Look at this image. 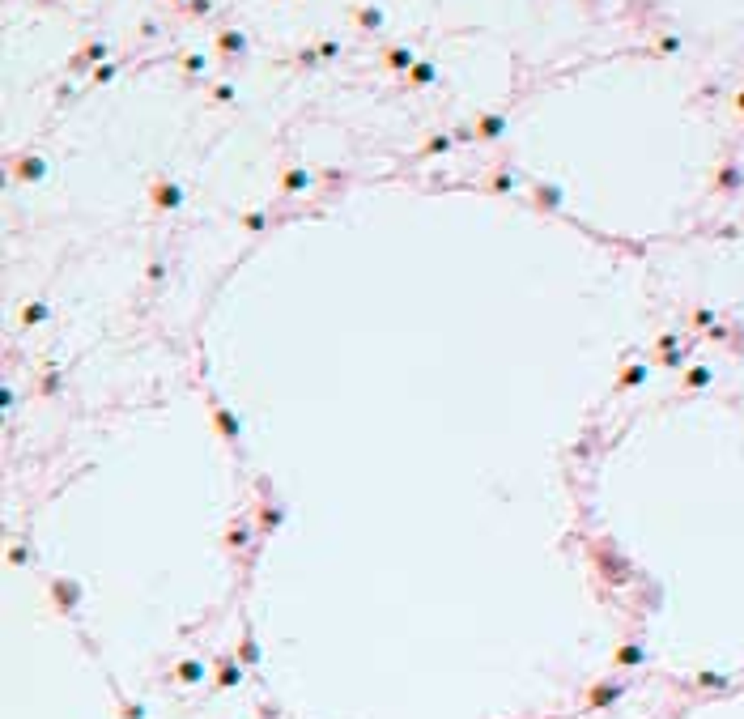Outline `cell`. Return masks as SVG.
Returning <instances> with one entry per match:
<instances>
[{
	"mask_svg": "<svg viewBox=\"0 0 744 719\" xmlns=\"http://www.w3.org/2000/svg\"><path fill=\"white\" fill-rule=\"evenodd\" d=\"M736 107H740V111H744V94H740V98H736Z\"/></svg>",
	"mask_w": 744,
	"mask_h": 719,
	"instance_id": "836d02e7",
	"label": "cell"
},
{
	"mask_svg": "<svg viewBox=\"0 0 744 719\" xmlns=\"http://www.w3.org/2000/svg\"><path fill=\"white\" fill-rule=\"evenodd\" d=\"M217 668H221V673H217V681H221V685H238V681H242V668L234 664V656H226Z\"/></svg>",
	"mask_w": 744,
	"mask_h": 719,
	"instance_id": "d6986e66",
	"label": "cell"
},
{
	"mask_svg": "<svg viewBox=\"0 0 744 719\" xmlns=\"http://www.w3.org/2000/svg\"><path fill=\"white\" fill-rule=\"evenodd\" d=\"M315 47H319V60H324V64H332V60L340 56V43H336V39H319Z\"/></svg>",
	"mask_w": 744,
	"mask_h": 719,
	"instance_id": "d4e9b609",
	"label": "cell"
},
{
	"mask_svg": "<svg viewBox=\"0 0 744 719\" xmlns=\"http://www.w3.org/2000/svg\"><path fill=\"white\" fill-rule=\"evenodd\" d=\"M238 221H242V230H264L268 226V213H260V209H247V213H238Z\"/></svg>",
	"mask_w": 744,
	"mask_h": 719,
	"instance_id": "7402d4cb",
	"label": "cell"
},
{
	"mask_svg": "<svg viewBox=\"0 0 744 719\" xmlns=\"http://www.w3.org/2000/svg\"><path fill=\"white\" fill-rule=\"evenodd\" d=\"M179 64H183V72H192V77H200V72L209 68L205 56H179Z\"/></svg>",
	"mask_w": 744,
	"mask_h": 719,
	"instance_id": "484cf974",
	"label": "cell"
},
{
	"mask_svg": "<svg viewBox=\"0 0 744 719\" xmlns=\"http://www.w3.org/2000/svg\"><path fill=\"white\" fill-rule=\"evenodd\" d=\"M107 56H111V47L103 43V39H94V43H81L77 52H72V60H68V72H94L98 64H107Z\"/></svg>",
	"mask_w": 744,
	"mask_h": 719,
	"instance_id": "7a4b0ae2",
	"label": "cell"
},
{
	"mask_svg": "<svg viewBox=\"0 0 744 719\" xmlns=\"http://www.w3.org/2000/svg\"><path fill=\"white\" fill-rule=\"evenodd\" d=\"M47 315H52L47 298H34V303H26V307H21V328H39V324H47Z\"/></svg>",
	"mask_w": 744,
	"mask_h": 719,
	"instance_id": "4fadbf2b",
	"label": "cell"
},
{
	"mask_svg": "<svg viewBox=\"0 0 744 719\" xmlns=\"http://www.w3.org/2000/svg\"><path fill=\"white\" fill-rule=\"evenodd\" d=\"M561 201H566V196H561V188H557V183H532V205H536V209L557 213V209H561Z\"/></svg>",
	"mask_w": 744,
	"mask_h": 719,
	"instance_id": "9c48e42d",
	"label": "cell"
},
{
	"mask_svg": "<svg viewBox=\"0 0 744 719\" xmlns=\"http://www.w3.org/2000/svg\"><path fill=\"white\" fill-rule=\"evenodd\" d=\"M162 277H166V264L154 260V264H149V281H162Z\"/></svg>",
	"mask_w": 744,
	"mask_h": 719,
	"instance_id": "d6a6232c",
	"label": "cell"
},
{
	"mask_svg": "<svg viewBox=\"0 0 744 719\" xmlns=\"http://www.w3.org/2000/svg\"><path fill=\"white\" fill-rule=\"evenodd\" d=\"M473 128H477V141H498L506 132V115L502 111H485V115L473 119Z\"/></svg>",
	"mask_w": 744,
	"mask_h": 719,
	"instance_id": "ba28073f",
	"label": "cell"
},
{
	"mask_svg": "<svg viewBox=\"0 0 744 719\" xmlns=\"http://www.w3.org/2000/svg\"><path fill=\"white\" fill-rule=\"evenodd\" d=\"M242 660H247V664H256V638H251V634L242 638Z\"/></svg>",
	"mask_w": 744,
	"mask_h": 719,
	"instance_id": "1f68e13d",
	"label": "cell"
},
{
	"mask_svg": "<svg viewBox=\"0 0 744 719\" xmlns=\"http://www.w3.org/2000/svg\"><path fill=\"white\" fill-rule=\"evenodd\" d=\"M183 201H187V192L175 183V179H154L149 183V205H154L158 213H175V209H183Z\"/></svg>",
	"mask_w": 744,
	"mask_h": 719,
	"instance_id": "6da1fadb",
	"label": "cell"
},
{
	"mask_svg": "<svg viewBox=\"0 0 744 719\" xmlns=\"http://www.w3.org/2000/svg\"><path fill=\"white\" fill-rule=\"evenodd\" d=\"M175 677H179L183 685H192V681H200V677H205V664H200V660H183Z\"/></svg>",
	"mask_w": 744,
	"mask_h": 719,
	"instance_id": "44dd1931",
	"label": "cell"
},
{
	"mask_svg": "<svg viewBox=\"0 0 744 719\" xmlns=\"http://www.w3.org/2000/svg\"><path fill=\"white\" fill-rule=\"evenodd\" d=\"M298 64H302V68L324 64V60H319V47H298Z\"/></svg>",
	"mask_w": 744,
	"mask_h": 719,
	"instance_id": "83f0119b",
	"label": "cell"
},
{
	"mask_svg": "<svg viewBox=\"0 0 744 719\" xmlns=\"http://www.w3.org/2000/svg\"><path fill=\"white\" fill-rule=\"evenodd\" d=\"M209 98H213V103H234L238 94H234L230 81H217V85H209Z\"/></svg>",
	"mask_w": 744,
	"mask_h": 719,
	"instance_id": "603a6c76",
	"label": "cell"
},
{
	"mask_svg": "<svg viewBox=\"0 0 744 719\" xmlns=\"http://www.w3.org/2000/svg\"><path fill=\"white\" fill-rule=\"evenodd\" d=\"M510 188H515V175H510V170H493V175L485 179V192H498V196H506Z\"/></svg>",
	"mask_w": 744,
	"mask_h": 719,
	"instance_id": "e0dca14e",
	"label": "cell"
},
{
	"mask_svg": "<svg viewBox=\"0 0 744 719\" xmlns=\"http://www.w3.org/2000/svg\"><path fill=\"white\" fill-rule=\"evenodd\" d=\"M612 698H621V685H595L587 693V707H608Z\"/></svg>",
	"mask_w": 744,
	"mask_h": 719,
	"instance_id": "2e32d148",
	"label": "cell"
},
{
	"mask_svg": "<svg viewBox=\"0 0 744 719\" xmlns=\"http://www.w3.org/2000/svg\"><path fill=\"white\" fill-rule=\"evenodd\" d=\"M209 409H213V421H217L221 438H226V443H238V417H234V413H226V405H221L217 396H209Z\"/></svg>",
	"mask_w": 744,
	"mask_h": 719,
	"instance_id": "30bf717a",
	"label": "cell"
},
{
	"mask_svg": "<svg viewBox=\"0 0 744 719\" xmlns=\"http://www.w3.org/2000/svg\"><path fill=\"white\" fill-rule=\"evenodd\" d=\"M430 81H438V68H434V60H417V64L409 68V90H426Z\"/></svg>",
	"mask_w": 744,
	"mask_h": 719,
	"instance_id": "8fae6325",
	"label": "cell"
},
{
	"mask_svg": "<svg viewBox=\"0 0 744 719\" xmlns=\"http://www.w3.org/2000/svg\"><path fill=\"white\" fill-rule=\"evenodd\" d=\"M349 17H353V26H358V30H366V34L383 30V21H387V13H383L379 5H353V9H349Z\"/></svg>",
	"mask_w": 744,
	"mask_h": 719,
	"instance_id": "5b68a950",
	"label": "cell"
},
{
	"mask_svg": "<svg viewBox=\"0 0 744 719\" xmlns=\"http://www.w3.org/2000/svg\"><path fill=\"white\" fill-rule=\"evenodd\" d=\"M247 540H251V528H247V519H234L230 532H226V545H230V549H242Z\"/></svg>",
	"mask_w": 744,
	"mask_h": 719,
	"instance_id": "ac0fdd59",
	"label": "cell"
},
{
	"mask_svg": "<svg viewBox=\"0 0 744 719\" xmlns=\"http://www.w3.org/2000/svg\"><path fill=\"white\" fill-rule=\"evenodd\" d=\"M417 60H421V56L413 52L409 43H391V47H383V52H379V64H383L387 72H404V77H409V68H413Z\"/></svg>",
	"mask_w": 744,
	"mask_h": 719,
	"instance_id": "3957f363",
	"label": "cell"
},
{
	"mask_svg": "<svg viewBox=\"0 0 744 719\" xmlns=\"http://www.w3.org/2000/svg\"><path fill=\"white\" fill-rule=\"evenodd\" d=\"M638 660H642V647H626L621 656H617V664H621V668H630V664H638Z\"/></svg>",
	"mask_w": 744,
	"mask_h": 719,
	"instance_id": "f1b7e54d",
	"label": "cell"
},
{
	"mask_svg": "<svg viewBox=\"0 0 744 719\" xmlns=\"http://www.w3.org/2000/svg\"><path fill=\"white\" fill-rule=\"evenodd\" d=\"M175 5H187V0H175Z\"/></svg>",
	"mask_w": 744,
	"mask_h": 719,
	"instance_id": "e575fe53",
	"label": "cell"
},
{
	"mask_svg": "<svg viewBox=\"0 0 744 719\" xmlns=\"http://www.w3.org/2000/svg\"><path fill=\"white\" fill-rule=\"evenodd\" d=\"M72 98H77V85H72V81H64V85L56 90V103H72Z\"/></svg>",
	"mask_w": 744,
	"mask_h": 719,
	"instance_id": "f546056e",
	"label": "cell"
},
{
	"mask_svg": "<svg viewBox=\"0 0 744 719\" xmlns=\"http://www.w3.org/2000/svg\"><path fill=\"white\" fill-rule=\"evenodd\" d=\"M183 13H187V17H209V13H213V0H187Z\"/></svg>",
	"mask_w": 744,
	"mask_h": 719,
	"instance_id": "4316f807",
	"label": "cell"
},
{
	"mask_svg": "<svg viewBox=\"0 0 744 719\" xmlns=\"http://www.w3.org/2000/svg\"><path fill=\"white\" fill-rule=\"evenodd\" d=\"M277 188H281V196H302V192H311V170H307V166H285Z\"/></svg>",
	"mask_w": 744,
	"mask_h": 719,
	"instance_id": "8992f818",
	"label": "cell"
},
{
	"mask_svg": "<svg viewBox=\"0 0 744 719\" xmlns=\"http://www.w3.org/2000/svg\"><path fill=\"white\" fill-rule=\"evenodd\" d=\"M655 52H659V56H668V52H681V39H659V43H655Z\"/></svg>",
	"mask_w": 744,
	"mask_h": 719,
	"instance_id": "4dcf8cb0",
	"label": "cell"
},
{
	"mask_svg": "<svg viewBox=\"0 0 744 719\" xmlns=\"http://www.w3.org/2000/svg\"><path fill=\"white\" fill-rule=\"evenodd\" d=\"M217 52L226 56V60H242V56H247V34H242V30H234V26L217 30Z\"/></svg>",
	"mask_w": 744,
	"mask_h": 719,
	"instance_id": "52a82bcc",
	"label": "cell"
},
{
	"mask_svg": "<svg viewBox=\"0 0 744 719\" xmlns=\"http://www.w3.org/2000/svg\"><path fill=\"white\" fill-rule=\"evenodd\" d=\"M52 591H56V605H60L64 613H72V605H77V596H81L77 583H60V579L52 583Z\"/></svg>",
	"mask_w": 744,
	"mask_h": 719,
	"instance_id": "9a60e30c",
	"label": "cell"
},
{
	"mask_svg": "<svg viewBox=\"0 0 744 719\" xmlns=\"http://www.w3.org/2000/svg\"><path fill=\"white\" fill-rule=\"evenodd\" d=\"M13 179L17 183H43L47 179V158H39V154H13Z\"/></svg>",
	"mask_w": 744,
	"mask_h": 719,
	"instance_id": "277c9868",
	"label": "cell"
},
{
	"mask_svg": "<svg viewBox=\"0 0 744 719\" xmlns=\"http://www.w3.org/2000/svg\"><path fill=\"white\" fill-rule=\"evenodd\" d=\"M642 379H647V362H638V366H630V370H626V375H621V383H617V387H621V392H626V387H634V383H642Z\"/></svg>",
	"mask_w": 744,
	"mask_h": 719,
	"instance_id": "cb8c5ba5",
	"label": "cell"
},
{
	"mask_svg": "<svg viewBox=\"0 0 744 719\" xmlns=\"http://www.w3.org/2000/svg\"><path fill=\"white\" fill-rule=\"evenodd\" d=\"M115 72H119V64H115V60L98 64V68L90 72V85H111V81H115Z\"/></svg>",
	"mask_w": 744,
	"mask_h": 719,
	"instance_id": "ffe728a7",
	"label": "cell"
},
{
	"mask_svg": "<svg viewBox=\"0 0 744 719\" xmlns=\"http://www.w3.org/2000/svg\"><path fill=\"white\" fill-rule=\"evenodd\" d=\"M281 519H285L281 503H277V498H264V507H260V532H264V536H268V532H277V528H281Z\"/></svg>",
	"mask_w": 744,
	"mask_h": 719,
	"instance_id": "7c38bea8",
	"label": "cell"
},
{
	"mask_svg": "<svg viewBox=\"0 0 744 719\" xmlns=\"http://www.w3.org/2000/svg\"><path fill=\"white\" fill-rule=\"evenodd\" d=\"M455 150V132H438L421 145V158H438V154H451Z\"/></svg>",
	"mask_w": 744,
	"mask_h": 719,
	"instance_id": "5bb4252c",
	"label": "cell"
}]
</instances>
